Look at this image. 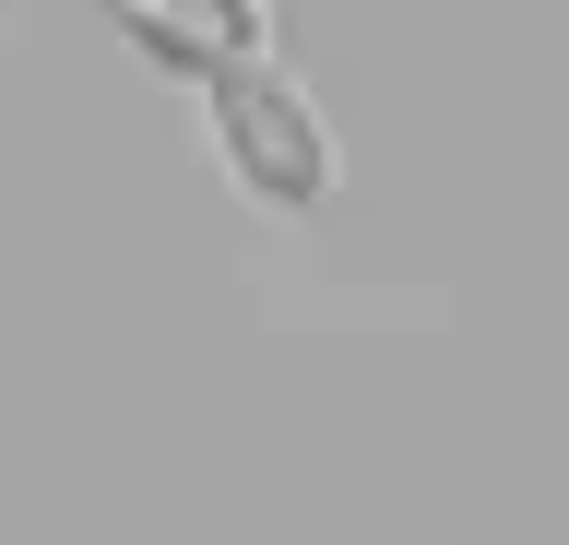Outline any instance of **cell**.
Wrapping results in <instances>:
<instances>
[{
  "instance_id": "1",
  "label": "cell",
  "mask_w": 569,
  "mask_h": 545,
  "mask_svg": "<svg viewBox=\"0 0 569 545\" xmlns=\"http://www.w3.org/2000/svg\"><path fill=\"white\" fill-rule=\"evenodd\" d=\"M202 119H213L226 179H238L261 214H320V202L345 190V143H332L320 95L284 72V60H238V72H213V83H202Z\"/></svg>"
},
{
  "instance_id": "2",
  "label": "cell",
  "mask_w": 569,
  "mask_h": 545,
  "mask_svg": "<svg viewBox=\"0 0 569 545\" xmlns=\"http://www.w3.org/2000/svg\"><path fill=\"white\" fill-rule=\"evenodd\" d=\"M107 24L178 83H213L238 60H273V0H107Z\"/></svg>"
}]
</instances>
